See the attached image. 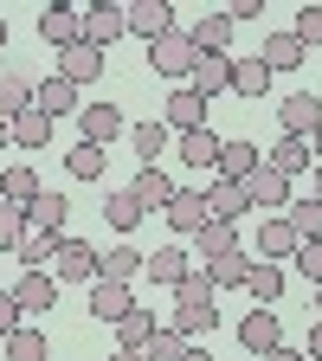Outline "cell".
<instances>
[{"label":"cell","instance_id":"cell-1","mask_svg":"<svg viewBox=\"0 0 322 361\" xmlns=\"http://www.w3.org/2000/svg\"><path fill=\"white\" fill-rule=\"evenodd\" d=\"M194 59H200V52H194V39L180 32V26L161 32V39L149 45V65H155L161 78H174V84H187V78H194Z\"/></svg>","mask_w":322,"mask_h":361},{"label":"cell","instance_id":"cell-2","mask_svg":"<svg viewBox=\"0 0 322 361\" xmlns=\"http://www.w3.org/2000/svg\"><path fill=\"white\" fill-rule=\"evenodd\" d=\"M239 188H245V207H252V213H258V207H264V213H284V207H290V180L271 168V161H258Z\"/></svg>","mask_w":322,"mask_h":361},{"label":"cell","instance_id":"cell-3","mask_svg":"<svg viewBox=\"0 0 322 361\" xmlns=\"http://www.w3.org/2000/svg\"><path fill=\"white\" fill-rule=\"evenodd\" d=\"M129 32V13L116 7V0H84V45H97V52H110V45Z\"/></svg>","mask_w":322,"mask_h":361},{"label":"cell","instance_id":"cell-4","mask_svg":"<svg viewBox=\"0 0 322 361\" xmlns=\"http://www.w3.org/2000/svg\"><path fill=\"white\" fill-rule=\"evenodd\" d=\"M161 123H168V135L206 129V97H200L194 84H174V90H168V104H161Z\"/></svg>","mask_w":322,"mask_h":361},{"label":"cell","instance_id":"cell-5","mask_svg":"<svg viewBox=\"0 0 322 361\" xmlns=\"http://www.w3.org/2000/svg\"><path fill=\"white\" fill-rule=\"evenodd\" d=\"M97 245H84V239H65L58 245V258H52V278L58 284H97Z\"/></svg>","mask_w":322,"mask_h":361},{"label":"cell","instance_id":"cell-6","mask_svg":"<svg viewBox=\"0 0 322 361\" xmlns=\"http://www.w3.org/2000/svg\"><path fill=\"white\" fill-rule=\"evenodd\" d=\"M39 39H45V45H58V52H65V45H78V39H84V7H71V0H52V7L39 13Z\"/></svg>","mask_w":322,"mask_h":361},{"label":"cell","instance_id":"cell-7","mask_svg":"<svg viewBox=\"0 0 322 361\" xmlns=\"http://www.w3.org/2000/svg\"><path fill=\"white\" fill-rule=\"evenodd\" d=\"M278 342H284V323H278L271 310H258V303H252V316H239V348L264 361V355L278 348Z\"/></svg>","mask_w":322,"mask_h":361},{"label":"cell","instance_id":"cell-8","mask_svg":"<svg viewBox=\"0 0 322 361\" xmlns=\"http://www.w3.org/2000/svg\"><path fill=\"white\" fill-rule=\"evenodd\" d=\"M123 13H129V32L149 39V45H155L161 32H174V7H168V0H129Z\"/></svg>","mask_w":322,"mask_h":361},{"label":"cell","instance_id":"cell-9","mask_svg":"<svg viewBox=\"0 0 322 361\" xmlns=\"http://www.w3.org/2000/svg\"><path fill=\"white\" fill-rule=\"evenodd\" d=\"M161 219L174 226L180 239H194L200 226H206V194H194V188H174V200L161 207Z\"/></svg>","mask_w":322,"mask_h":361},{"label":"cell","instance_id":"cell-10","mask_svg":"<svg viewBox=\"0 0 322 361\" xmlns=\"http://www.w3.org/2000/svg\"><path fill=\"white\" fill-rule=\"evenodd\" d=\"M58 78L78 84V90H84V84H97V78H104V52H97V45H84V39L65 45V52H58Z\"/></svg>","mask_w":322,"mask_h":361},{"label":"cell","instance_id":"cell-11","mask_svg":"<svg viewBox=\"0 0 322 361\" xmlns=\"http://www.w3.org/2000/svg\"><path fill=\"white\" fill-rule=\"evenodd\" d=\"M78 129H84V142L110 149V142H116V135H123L129 123H123V110H116V104H84V110H78Z\"/></svg>","mask_w":322,"mask_h":361},{"label":"cell","instance_id":"cell-12","mask_svg":"<svg viewBox=\"0 0 322 361\" xmlns=\"http://www.w3.org/2000/svg\"><path fill=\"white\" fill-rule=\"evenodd\" d=\"M13 303H20V316H45L58 303V278L52 271H26V278L13 284Z\"/></svg>","mask_w":322,"mask_h":361},{"label":"cell","instance_id":"cell-13","mask_svg":"<svg viewBox=\"0 0 322 361\" xmlns=\"http://www.w3.org/2000/svg\"><path fill=\"white\" fill-rule=\"evenodd\" d=\"M278 123H284V135H316V123H322V97L316 90H297V97H284V110H278Z\"/></svg>","mask_w":322,"mask_h":361},{"label":"cell","instance_id":"cell-14","mask_svg":"<svg viewBox=\"0 0 322 361\" xmlns=\"http://www.w3.org/2000/svg\"><path fill=\"white\" fill-rule=\"evenodd\" d=\"M187 84L200 90V97H219V90H233V52H200Z\"/></svg>","mask_w":322,"mask_h":361},{"label":"cell","instance_id":"cell-15","mask_svg":"<svg viewBox=\"0 0 322 361\" xmlns=\"http://www.w3.org/2000/svg\"><path fill=\"white\" fill-rule=\"evenodd\" d=\"M258 59H264V71L278 78V71H297L303 59H309V45L297 39V32H271L264 45H258Z\"/></svg>","mask_w":322,"mask_h":361},{"label":"cell","instance_id":"cell-16","mask_svg":"<svg viewBox=\"0 0 322 361\" xmlns=\"http://www.w3.org/2000/svg\"><path fill=\"white\" fill-rule=\"evenodd\" d=\"M290 252H297V233H290V219H284V213L258 219V258H264V264H284Z\"/></svg>","mask_w":322,"mask_h":361},{"label":"cell","instance_id":"cell-17","mask_svg":"<svg viewBox=\"0 0 322 361\" xmlns=\"http://www.w3.org/2000/svg\"><path fill=\"white\" fill-rule=\"evenodd\" d=\"M129 194H135V207H142V213H161V207L174 200V180H168V168L155 161V168H142V174L129 180Z\"/></svg>","mask_w":322,"mask_h":361},{"label":"cell","instance_id":"cell-18","mask_svg":"<svg viewBox=\"0 0 322 361\" xmlns=\"http://www.w3.org/2000/svg\"><path fill=\"white\" fill-rule=\"evenodd\" d=\"M233 32H239V26L225 20V7H206L187 39H194V52H233Z\"/></svg>","mask_w":322,"mask_h":361},{"label":"cell","instance_id":"cell-19","mask_svg":"<svg viewBox=\"0 0 322 361\" xmlns=\"http://www.w3.org/2000/svg\"><path fill=\"white\" fill-rule=\"evenodd\" d=\"M225 252H239V226H225V219H206L200 233H194V264H213Z\"/></svg>","mask_w":322,"mask_h":361},{"label":"cell","instance_id":"cell-20","mask_svg":"<svg viewBox=\"0 0 322 361\" xmlns=\"http://www.w3.org/2000/svg\"><path fill=\"white\" fill-rule=\"evenodd\" d=\"M168 329H180L187 342L213 336V329H219V303H174V316H168Z\"/></svg>","mask_w":322,"mask_h":361},{"label":"cell","instance_id":"cell-21","mask_svg":"<svg viewBox=\"0 0 322 361\" xmlns=\"http://www.w3.org/2000/svg\"><path fill=\"white\" fill-rule=\"evenodd\" d=\"M58 245H65V233H45V226H26V239H20L13 252H20V264H26V271H45V264L58 258Z\"/></svg>","mask_w":322,"mask_h":361},{"label":"cell","instance_id":"cell-22","mask_svg":"<svg viewBox=\"0 0 322 361\" xmlns=\"http://www.w3.org/2000/svg\"><path fill=\"white\" fill-rule=\"evenodd\" d=\"M129 310H135L129 284H110V278L90 284V316H97V323H116V316H129Z\"/></svg>","mask_w":322,"mask_h":361},{"label":"cell","instance_id":"cell-23","mask_svg":"<svg viewBox=\"0 0 322 361\" xmlns=\"http://www.w3.org/2000/svg\"><path fill=\"white\" fill-rule=\"evenodd\" d=\"M264 161L278 168L284 180H297V174H309V168H316V155H309V142H303V135H278V149H271Z\"/></svg>","mask_w":322,"mask_h":361},{"label":"cell","instance_id":"cell-24","mask_svg":"<svg viewBox=\"0 0 322 361\" xmlns=\"http://www.w3.org/2000/svg\"><path fill=\"white\" fill-rule=\"evenodd\" d=\"M239 213H252L245 207V188H239V180H213V188H206V219L239 226Z\"/></svg>","mask_w":322,"mask_h":361},{"label":"cell","instance_id":"cell-25","mask_svg":"<svg viewBox=\"0 0 322 361\" xmlns=\"http://www.w3.org/2000/svg\"><path fill=\"white\" fill-rule=\"evenodd\" d=\"M65 219H71V200L52 194V188H39L32 207H26V226H45V233H65Z\"/></svg>","mask_w":322,"mask_h":361},{"label":"cell","instance_id":"cell-26","mask_svg":"<svg viewBox=\"0 0 322 361\" xmlns=\"http://www.w3.org/2000/svg\"><path fill=\"white\" fill-rule=\"evenodd\" d=\"M32 110H45V116H65V110H78V84H65V78L52 71L45 84H32Z\"/></svg>","mask_w":322,"mask_h":361},{"label":"cell","instance_id":"cell-27","mask_svg":"<svg viewBox=\"0 0 322 361\" xmlns=\"http://www.w3.org/2000/svg\"><path fill=\"white\" fill-rule=\"evenodd\" d=\"M110 329H116V348H149V336H155L161 323H155V310H142V303H135L129 316H116Z\"/></svg>","mask_w":322,"mask_h":361},{"label":"cell","instance_id":"cell-28","mask_svg":"<svg viewBox=\"0 0 322 361\" xmlns=\"http://www.w3.org/2000/svg\"><path fill=\"white\" fill-rule=\"evenodd\" d=\"M219 142H225V135H213V129H187V135H180V161H187V168H219Z\"/></svg>","mask_w":322,"mask_h":361},{"label":"cell","instance_id":"cell-29","mask_svg":"<svg viewBox=\"0 0 322 361\" xmlns=\"http://www.w3.org/2000/svg\"><path fill=\"white\" fill-rule=\"evenodd\" d=\"M245 290H252V303L258 310H271L284 297V264H264V258H252V278H245Z\"/></svg>","mask_w":322,"mask_h":361},{"label":"cell","instance_id":"cell-30","mask_svg":"<svg viewBox=\"0 0 322 361\" xmlns=\"http://www.w3.org/2000/svg\"><path fill=\"white\" fill-rule=\"evenodd\" d=\"M206 278H213V290H245V278H252V258L245 252H225V258H213V264H200Z\"/></svg>","mask_w":322,"mask_h":361},{"label":"cell","instance_id":"cell-31","mask_svg":"<svg viewBox=\"0 0 322 361\" xmlns=\"http://www.w3.org/2000/svg\"><path fill=\"white\" fill-rule=\"evenodd\" d=\"M142 252H135V245H116V252H104L97 258V278H110V284H129V278H142Z\"/></svg>","mask_w":322,"mask_h":361},{"label":"cell","instance_id":"cell-32","mask_svg":"<svg viewBox=\"0 0 322 361\" xmlns=\"http://www.w3.org/2000/svg\"><path fill=\"white\" fill-rule=\"evenodd\" d=\"M142 271H149L155 284H168V290H174V284H180V278H187V271H194V258L180 252V245H161V252H155V258H149Z\"/></svg>","mask_w":322,"mask_h":361},{"label":"cell","instance_id":"cell-33","mask_svg":"<svg viewBox=\"0 0 322 361\" xmlns=\"http://www.w3.org/2000/svg\"><path fill=\"white\" fill-rule=\"evenodd\" d=\"M258 161H264V155H258L252 142H219V168H213V174H219V180H245Z\"/></svg>","mask_w":322,"mask_h":361},{"label":"cell","instance_id":"cell-34","mask_svg":"<svg viewBox=\"0 0 322 361\" xmlns=\"http://www.w3.org/2000/svg\"><path fill=\"white\" fill-rule=\"evenodd\" d=\"M20 110H32V84H26V71H0V123H13Z\"/></svg>","mask_w":322,"mask_h":361},{"label":"cell","instance_id":"cell-35","mask_svg":"<svg viewBox=\"0 0 322 361\" xmlns=\"http://www.w3.org/2000/svg\"><path fill=\"white\" fill-rule=\"evenodd\" d=\"M7 129H13L20 149H45V142H52V116H45V110H20Z\"/></svg>","mask_w":322,"mask_h":361},{"label":"cell","instance_id":"cell-36","mask_svg":"<svg viewBox=\"0 0 322 361\" xmlns=\"http://www.w3.org/2000/svg\"><path fill=\"white\" fill-rule=\"evenodd\" d=\"M233 90L258 104L264 90H271V71H264V59H233Z\"/></svg>","mask_w":322,"mask_h":361},{"label":"cell","instance_id":"cell-37","mask_svg":"<svg viewBox=\"0 0 322 361\" xmlns=\"http://www.w3.org/2000/svg\"><path fill=\"white\" fill-rule=\"evenodd\" d=\"M129 142H135V155H142V161L155 168V161H161V149L174 142V135H168V123L155 116V123H135V129H129Z\"/></svg>","mask_w":322,"mask_h":361},{"label":"cell","instance_id":"cell-38","mask_svg":"<svg viewBox=\"0 0 322 361\" xmlns=\"http://www.w3.org/2000/svg\"><path fill=\"white\" fill-rule=\"evenodd\" d=\"M32 194H39V174H32L26 161H13L7 174H0V200H13V207H32Z\"/></svg>","mask_w":322,"mask_h":361},{"label":"cell","instance_id":"cell-39","mask_svg":"<svg viewBox=\"0 0 322 361\" xmlns=\"http://www.w3.org/2000/svg\"><path fill=\"white\" fill-rule=\"evenodd\" d=\"M284 219H290L297 245H303V239H322V200H290V207H284Z\"/></svg>","mask_w":322,"mask_h":361},{"label":"cell","instance_id":"cell-40","mask_svg":"<svg viewBox=\"0 0 322 361\" xmlns=\"http://www.w3.org/2000/svg\"><path fill=\"white\" fill-rule=\"evenodd\" d=\"M65 174H71V180H97V174H104V149H97V142L65 149Z\"/></svg>","mask_w":322,"mask_h":361},{"label":"cell","instance_id":"cell-41","mask_svg":"<svg viewBox=\"0 0 322 361\" xmlns=\"http://www.w3.org/2000/svg\"><path fill=\"white\" fill-rule=\"evenodd\" d=\"M104 219L116 226V233H135V226H142V207H135V194L123 188V194H110V200H104Z\"/></svg>","mask_w":322,"mask_h":361},{"label":"cell","instance_id":"cell-42","mask_svg":"<svg viewBox=\"0 0 322 361\" xmlns=\"http://www.w3.org/2000/svg\"><path fill=\"white\" fill-rule=\"evenodd\" d=\"M45 355H52V348H45V336H39V329H26V323H20V329L7 336V361H45Z\"/></svg>","mask_w":322,"mask_h":361},{"label":"cell","instance_id":"cell-43","mask_svg":"<svg viewBox=\"0 0 322 361\" xmlns=\"http://www.w3.org/2000/svg\"><path fill=\"white\" fill-rule=\"evenodd\" d=\"M142 355H149V361H180V355H187V336L161 323V329L149 336V348H142Z\"/></svg>","mask_w":322,"mask_h":361},{"label":"cell","instance_id":"cell-44","mask_svg":"<svg viewBox=\"0 0 322 361\" xmlns=\"http://www.w3.org/2000/svg\"><path fill=\"white\" fill-rule=\"evenodd\" d=\"M213 297H219V290H213V278H206V271H200V264H194V271H187V278H180V284H174V303H213Z\"/></svg>","mask_w":322,"mask_h":361},{"label":"cell","instance_id":"cell-45","mask_svg":"<svg viewBox=\"0 0 322 361\" xmlns=\"http://www.w3.org/2000/svg\"><path fill=\"white\" fill-rule=\"evenodd\" d=\"M26 239V207H13V200H0V252H13Z\"/></svg>","mask_w":322,"mask_h":361},{"label":"cell","instance_id":"cell-46","mask_svg":"<svg viewBox=\"0 0 322 361\" xmlns=\"http://www.w3.org/2000/svg\"><path fill=\"white\" fill-rule=\"evenodd\" d=\"M290 264L303 271V278H309V284H322V239H303V245L290 252Z\"/></svg>","mask_w":322,"mask_h":361},{"label":"cell","instance_id":"cell-47","mask_svg":"<svg viewBox=\"0 0 322 361\" xmlns=\"http://www.w3.org/2000/svg\"><path fill=\"white\" fill-rule=\"evenodd\" d=\"M290 32H297V39H303V45H309V52H316V45H322V7H303V13H297V26H290Z\"/></svg>","mask_w":322,"mask_h":361},{"label":"cell","instance_id":"cell-48","mask_svg":"<svg viewBox=\"0 0 322 361\" xmlns=\"http://www.w3.org/2000/svg\"><path fill=\"white\" fill-rule=\"evenodd\" d=\"M20 329V303H13V290H0V342H7Z\"/></svg>","mask_w":322,"mask_h":361},{"label":"cell","instance_id":"cell-49","mask_svg":"<svg viewBox=\"0 0 322 361\" xmlns=\"http://www.w3.org/2000/svg\"><path fill=\"white\" fill-rule=\"evenodd\" d=\"M264 361H309V355H303V348H290V342H278V348H271Z\"/></svg>","mask_w":322,"mask_h":361},{"label":"cell","instance_id":"cell-50","mask_svg":"<svg viewBox=\"0 0 322 361\" xmlns=\"http://www.w3.org/2000/svg\"><path fill=\"white\" fill-rule=\"evenodd\" d=\"M309 361H322V316L309 323Z\"/></svg>","mask_w":322,"mask_h":361},{"label":"cell","instance_id":"cell-51","mask_svg":"<svg viewBox=\"0 0 322 361\" xmlns=\"http://www.w3.org/2000/svg\"><path fill=\"white\" fill-rule=\"evenodd\" d=\"M110 361H149V355H142V348H116Z\"/></svg>","mask_w":322,"mask_h":361},{"label":"cell","instance_id":"cell-52","mask_svg":"<svg viewBox=\"0 0 322 361\" xmlns=\"http://www.w3.org/2000/svg\"><path fill=\"white\" fill-rule=\"evenodd\" d=\"M180 361H213V355H206L200 342H187V355H180Z\"/></svg>","mask_w":322,"mask_h":361},{"label":"cell","instance_id":"cell-53","mask_svg":"<svg viewBox=\"0 0 322 361\" xmlns=\"http://www.w3.org/2000/svg\"><path fill=\"white\" fill-rule=\"evenodd\" d=\"M309 155H316V161H322V123H316V135H309Z\"/></svg>","mask_w":322,"mask_h":361},{"label":"cell","instance_id":"cell-54","mask_svg":"<svg viewBox=\"0 0 322 361\" xmlns=\"http://www.w3.org/2000/svg\"><path fill=\"white\" fill-rule=\"evenodd\" d=\"M309 200H322V161H316V188H309Z\"/></svg>","mask_w":322,"mask_h":361},{"label":"cell","instance_id":"cell-55","mask_svg":"<svg viewBox=\"0 0 322 361\" xmlns=\"http://www.w3.org/2000/svg\"><path fill=\"white\" fill-rule=\"evenodd\" d=\"M7 142H13V129H7V123H0V149H7Z\"/></svg>","mask_w":322,"mask_h":361},{"label":"cell","instance_id":"cell-56","mask_svg":"<svg viewBox=\"0 0 322 361\" xmlns=\"http://www.w3.org/2000/svg\"><path fill=\"white\" fill-rule=\"evenodd\" d=\"M0 52H7V20H0Z\"/></svg>","mask_w":322,"mask_h":361},{"label":"cell","instance_id":"cell-57","mask_svg":"<svg viewBox=\"0 0 322 361\" xmlns=\"http://www.w3.org/2000/svg\"><path fill=\"white\" fill-rule=\"evenodd\" d=\"M316 316H322V284H316Z\"/></svg>","mask_w":322,"mask_h":361}]
</instances>
